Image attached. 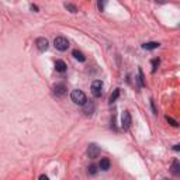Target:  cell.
Listing matches in <instances>:
<instances>
[{"label":"cell","instance_id":"3957f363","mask_svg":"<svg viewBox=\"0 0 180 180\" xmlns=\"http://www.w3.org/2000/svg\"><path fill=\"white\" fill-rule=\"evenodd\" d=\"M103 82L101 80H94L92 83V93H93L94 97H101L103 94Z\"/></svg>","mask_w":180,"mask_h":180},{"label":"cell","instance_id":"7c38bea8","mask_svg":"<svg viewBox=\"0 0 180 180\" xmlns=\"http://www.w3.org/2000/svg\"><path fill=\"white\" fill-rule=\"evenodd\" d=\"M172 172H173L174 174H179L180 173V166H179V160H177V159L173 160V165H172Z\"/></svg>","mask_w":180,"mask_h":180},{"label":"cell","instance_id":"e0dca14e","mask_svg":"<svg viewBox=\"0 0 180 180\" xmlns=\"http://www.w3.org/2000/svg\"><path fill=\"white\" fill-rule=\"evenodd\" d=\"M158 66H159V59H154L152 61V72H155L158 69Z\"/></svg>","mask_w":180,"mask_h":180},{"label":"cell","instance_id":"5b68a950","mask_svg":"<svg viewBox=\"0 0 180 180\" xmlns=\"http://www.w3.org/2000/svg\"><path fill=\"white\" fill-rule=\"evenodd\" d=\"M35 45H37V48L41 51V52H45V51L48 49V47H49V44H48V40L47 38H37V41H35Z\"/></svg>","mask_w":180,"mask_h":180},{"label":"cell","instance_id":"30bf717a","mask_svg":"<svg viewBox=\"0 0 180 180\" xmlns=\"http://www.w3.org/2000/svg\"><path fill=\"white\" fill-rule=\"evenodd\" d=\"M72 55H73L75 59H77L79 62H84V61H86V57H84L83 52H80L79 49H75L73 52H72Z\"/></svg>","mask_w":180,"mask_h":180},{"label":"cell","instance_id":"ffe728a7","mask_svg":"<svg viewBox=\"0 0 180 180\" xmlns=\"http://www.w3.org/2000/svg\"><path fill=\"white\" fill-rule=\"evenodd\" d=\"M97 6H99V9L103 11V9H104V2H99V3H97Z\"/></svg>","mask_w":180,"mask_h":180},{"label":"cell","instance_id":"7402d4cb","mask_svg":"<svg viewBox=\"0 0 180 180\" xmlns=\"http://www.w3.org/2000/svg\"><path fill=\"white\" fill-rule=\"evenodd\" d=\"M31 10H33V11H38V6H35V4H31Z\"/></svg>","mask_w":180,"mask_h":180},{"label":"cell","instance_id":"8fae6325","mask_svg":"<svg viewBox=\"0 0 180 180\" xmlns=\"http://www.w3.org/2000/svg\"><path fill=\"white\" fill-rule=\"evenodd\" d=\"M143 49L147 51H151V49H156V48H159V42H145L142 45Z\"/></svg>","mask_w":180,"mask_h":180},{"label":"cell","instance_id":"277c9868","mask_svg":"<svg viewBox=\"0 0 180 180\" xmlns=\"http://www.w3.org/2000/svg\"><path fill=\"white\" fill-rule=\"evenodd\" d=\"M99 154H100L99 147H97L96 143H90L89 148H87V155H89L90 159H96V158L99 156Z\"/></svg>","mask_w":180,"mask_h":180},{"label":"cell","instance_id":"2e32d148","mask_svg":"<svg viewBox=\"0 0 180 180\" xmlns=\"http://www.w3.org/2000/svg\"><path fill=\"white\" fill-rule=\"evenodd\" d=\"M166 120H167V123H170V125H173V127H177V125H179V124H177V121H174L173 118H172V117H169V115L166 117Z\"/></svg>","mask_w":180,"mask_h":180},{"label":"cell","instance_id":"ba28073f","mask_svg":"<svg viewBox=\"0 0 180 180\" xmlns=\"http://www.w3.org/2000/svg\"><path fill=\"white\" fill-rule=\"evenodd\" d=\"M53 90H55V93H57V96H64L65 93H66V86H65L64 83H59L57 84V86L53 87Z\"/></svg>","mask_w":180,"mask_h":180},{"label":"cell","instance_id":"7a4b0ae2","mask_svg":"<svg viewBox=\"0 0 180 180\" xmlns=\"http://www.w3.org/2000/svg\"><path fill=\"white\" fill-rule=\"evenodd\" d=\"M53 45L57 48L58 51H66L69 48V42L65 37H57L53 40Z\"/></svg>","mask_w":180,"mask_h":180},{"label":"cell","instance_id":"cb8c5ba5","mask_svg":"<svg viewBox=\"0 0 180 180\" xmlns=\"http://www.w3.org/2000/svg\"><path fill=\"white\" fill-rule=\"evenodd\" d=\"M163 180H169V179H163Z\"/></svg>","mask_w":180,"mask_h":180},{"label":"cell","instance_id":"4fadbf2b","mask_svg":"<svg viewBox=\"0 0 180 180\" xmlns=\"http://www.w3.org/2000/svg\"><path fill=\"white\" fill-rule=\"evenodd\" d=\"M118 96H120V89H115V90H114V93L110 96V103L113 104L114 101H115L117 99H118Z\"/></svg>","mask_w":180,"mask_h":180},{"label":"cell","instance_id":"603a6c76","mask_svg":"<svg viewBox=\"0 0 180 180\" xmlns=\"http://www.w3.org/2000/svg\"><path fill=\"white\" fill-rule=\"evenodd\" d=\"M173 149H174V151H179V149H180V145H174Z\"/></svg>","mask_w":180,"mask_h":180},{"label":"cell","instance_id":"ac0fdd59","mask_svg":"<svg viewBox=\"0 0 180 180\" xmlns=\"http://www.w3.org/2000/svg\"><path fill=\"white\" fill-rule=\"evenodd\" d=\"M138 73H139V84H141V87H143L145 86V83H143V75H142V70H138Z\"/></svg>","mask_w":180,"mask_h":180},{"label":"cell","instance_id":"6da1fadb","mask_svg":"<svg viewBox=\"0 0 180 180\" xmlns=\"http://www.w3.org/2000/svg\"><path fill=\"white\" fill-rule=\"evenodd\" d=\"M70 99H72V101H73L75 104H79V106H84L86 101H87L86 94H84L82 90H79V89L73 90V92L70 93Z\"/></svg>","mask_w":180,"mask_h":180},{"label":"cell","instance_id":"8992f818","mask_svg":"<svg viewBox=\"0 0 180 180\" xmlns=\"http://www.w3.org/2000/svg\"><path fill=\"white\" fill-rule=\"evenodd\" d=\"M121 125H123L124 130H128L131 125V114L128 111H124L123 118H121Z\"/></svg>","mask_w":180,"mask_h":180},{"label":"cell","instance_id":"9a60e30c","mask_svg":"<svg viewBox=\"0 0 180 180\" xmlns=\"http://www.w3.org/2000/svg\"><path fill=\"white\" fill-rule=\"evenodd\" d=\"M65 7H66L68 10L70 11V13H77V7L76 6H73V4H65Z\"/></svg>","mask_w":180,"mask_h":180},{"label":"cell","instance_id":"5bb4252c","mask_svg":"<svg viewBox=\"0 0 180 180\" xmlns=\"http://www.w3.org/2000/svg\"><path fill=\"white\" fill-rule=\"evenodd\" d=\"M84 111H86V114H92V111H93V104H90L86 101V104H84Z\"/></svg>","mask_w":180,"mask_h":180},{"label":"cell","instance_id":"52a82bcc","mask_svg":"<svg viewBox=\"0 0 180 180\" xmlns=\"http://www.w3.org/2000/svg\"><path fill=\"white\" fill-rule=\"evenodd\" d=\"M110 166H111L110 159H108V158H101L100 163H99V167H100L103 172H107V170L110 169Z\"/></svg>","mask_w":180,"mask_h":180},{"label":"cell","instance_id":"44dd1931","mask_svg":"<svg viewBox=\"0 0 180 180\" xmlns=\"http://www.w3.org/2000/svg\"><path fill=\"white\" fill-rule=\"evenodd\" d=\"M38 180H49V177H48V176H45V174H41V176H40V179H38Z\"/></svg>","mask_w":180,"mask_h":180},{"label":"cell","instance_id":"d6986e66","mask_svg":"<svg viewBox=\"0 0 180 180\" xmlns=\"http://www.w3.org/2000/svg\"><path fill=\"white\" fill-rule=\"evenodd\" d=\"M89 173L90 174H96L97 173V167L94 166V165H92V166L89 167Z\"/></svg>","mask_w":180,"mask_h":180},{"label":"cell","instance_id":"9c48e42d","mask_svg":"<svg viewBox=\"0 0 180 180\" xmlns=\"http://www.w3.org/2000/svg\"><path fill=\"white\" fill-rule=\"evenodd\" d=\"M66 64H65L64 61H57L55 62V69H57V72H61V73H64L65 70H66Z\"/></svg>","mask_w":180,"mask_h":180}]
</instances>
